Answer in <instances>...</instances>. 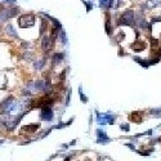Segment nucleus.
<instances>
[{
	"label": "nucleus",
	"mask_w": 161,
	"mask_h": 161,
	"mask_svg": "<svg viewBox=\"0 0 161 161\" xmlns=\"http://www.w3.org/2000/svg\"><path fill=\"white\" fill-rule=\"evenodd\" d=\"M131 48L135 50V52H140V50H143L146 48V44L144 43H140V41H137L134 44H131Z\"/></svg>",
	"instance_id": "1"
}]
</instances>
